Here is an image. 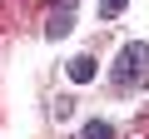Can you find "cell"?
<instances>
[{
  "mask_svg": "<svg viewBox=\"0 0 149 139\" xmlns=\"http://www.w3.org/2000/svg\"><path fill=\"white\" fill-rule=\"evenodd\" d=\"M74 30V0H55V10H50V20H45V35L50 40H65Z\"/></svg>",
  "mask_w": 149,
  "mask_h": 139,
  "instance_id": "obj_2",
  "label": "cell"
},
{
  "mask_svg": "<svg viewBox=\"0 0 149 139\" xmlns=\"http://www.w3.org/2000/svg\"><path fill=\"white\" fill-rule=\"evenodd\" d=\"M74 114V99H55V119H70Z\"/></svg>",
  "mask_w": 149,
  "mask_h": 139,
  "instance_id": "obj_6",
  "label": "cell"
},
{
  "mask_svg": "<svg viewBox=\"0 0 149 139\" xmlns=\"http://www.w3.org/2000/svg\"><path fill=\"white\" fill-rule=\"evenodd\" d=\"M95 10H100V20H114L124 10V0H95Z\"/></svg>",
  "mask_w": 149,
  "mask_h": 139,
  "instance_id": "obj_5",
  "label": "cell"
},
{
  "mask_svg": "<svg viewBox=\"0 0 149 139\" xmlns=\"http://www.w3.org/2000/svg\"><path fill=\"white\" fill-rule=\"evenodd\" d=\"M70 80H74V85H90V80H95V60H90V55H74V60H70Z\"/></svg>",
  "mask_w": 149,
  "mask_h": 139,
  "instance_id": "obj_3",
  "label": "cell"
},
{
  "mask_svg": "<svg viewBox=\"0 0 149 139\" xmlns=\"http://www.w3.org/2000/svg\"><path fill=\"white\" fill-rule=\"evenodd\" d=\"M80 139H114V129H109L104 119H90V124L80 129Z\"/></svg>",
  "mask_w": 149,
  "mask_h": 139,
  "instance_id": "obj_4",
  "label": "cell"
},
{
  "mask_svg": "<svg viewBox=\"0 0 149 139\" xmlns=\"http://www.w3.org/2000/svg\"><path fill=\"white\" fill-rule=\"evenodd\" d=\"M114 85L119 90H139L149 85V45H124L114 60Z\"/></svg>",
  "mask_w": 149,
  "mask_h": 139,
  "instance_id": "obj_1",
  "label": "cell"
}]
</instances>
